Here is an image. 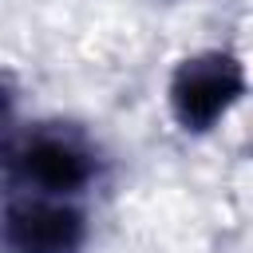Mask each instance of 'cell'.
Returning <instances> with one entry per match:
<instances>
[{
    "instance_id": "6da1fadb",
    "label": "cell",
    "mask_w": 253,
    "mask_h": 253,
    "mask_svg": "<svg viewBox=\"0 0 253 253\" xmlns=\"http://www.w3.org/2000/svg\"><path fill=\"white\" fill-rule=\"evenodd\" d=\"M4 170L16 186L12 194L83 202L103 178V154L83 130L51 123L16 134L4 150Z\"/></svg>"
},
{
    "instance_id": "7a4b0ae2",
    "label": "cell",
    "mask_w": 253,
    "mask_h": 253,
    "mask_svg": "<svg viewBox=\"0 0 253 253\" xmlns=\"http://www.w3.org/2000/svg\"><path fill=\"white\" fill-rule=\"evenodd\" d=\"M245 91H249V75L241 55L229 47H206L178 59L166 83V107L178 130L210 134L241 107Z\"/></svg>"
},
{
    "instance_id": "277c9868",
    "label": "cell",
    "mask_w": 253,
    "mask_h": 253,
    "mask_svg": "<svg viewBox=\"0 0 253 253\" xmlns=\"http://www.w3.org/2000/svg\"><path fill=\"white\" fill-rule=\"evenodd\" d=\"M12 111H16V87H12V79L0 71V130L12 123Z\"/></svg>"
},
{
    "instance_id": "3957f363",
    "label": "cell",
    "mask_w": 253,
    "mask_h": 253,
    "mask_svg": "<svg viewBox=\"0 0 253 253\" xmlns=\"http://www.w3.org/2000/svg\"><path fill=\"white\" fill-rule=\"evenodd\" d=\"M91 221L83 202L12 194L0 206V253H83Z\"/></svg>"
}]
</instances>
